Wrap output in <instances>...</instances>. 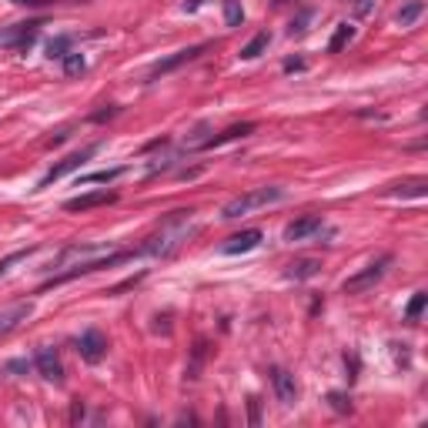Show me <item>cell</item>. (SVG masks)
I'll return each mask as SVG.
<instances>
[{
    "label": "cell",
    "mask_w": 428,
    "mask_h": 428,
    "mask_svg": "<svg viewBox=\"0 0 428 428\" xmlns=\"http://www.w3.org/2000/svg\"><path fill=\"white\" fill-rule=\"evenodd\" d=\"M194 231H198L194 211H171L168 218L154 228V234H148L144 244H137V251L148 255V258H171V255H178V248H181Z\"/></svg>",
    "instance_id": "6da1fadb"
},
{
    "label": "cell",
    "mask_w": 428,
    "mask_h": 428,
    "mask_svg": "<svg viewBox=\"0 0 428 428\" xmlns=\"http://www.w3.org/2000/svg\"><path fill=\"white\" fill-rule=\"evenodd\" d=\"M281 198H284V187H251V191H244V194H238L234 201H228V205H224L221 218L234 221V218L251 214V211H258V207L278 205Z\"/></svg>",
    "instance_id": "7a4b0ae2"
},
{
    "label": "cell",
    "mask_w": 428,
    "mask_h": 428,
    "mask_svg": "<svg viewBox=\"0 0 428 428\" xmlns=\"http://www.w3.org/2000/svg\"><path fill=\"white\" fill-rule=\"evenodd\" d=\"M391 264V255H382L378 261H372L368 268H361L358 275H352V278L345 281V295H361V291H368V288H375L378 281H382V275H385V268Z\"/></svg>",
    "instance_id": "3957f363"
},
{
    "label": "cell",
    "mask_w": 428,
    "mask_h": 428,
    "mask_svg": "<svg viewBox=\"0 0 428 428\" xmlns=\"http://www.w3.org/2000/svg\"><path fill=\"white\" fill-rule=\"evenodd\" d=\"M94 154H97V144H87V148H80V151H74V154H67V157H64L60 164H54V168H51V171H47V174H44V178H40V181H37V187H51V185H54V181H60V178H67L71 171H77V168H80V164H87V161H91Z\"/></svg>",
    "instance_id": "277c9868"
},
{
    "label": "cell",
    "mask_w": 428,
    "mask_h": 428,
    "mask_svg": "<svg viewBox=\"0 0 428 428\" xmlns=\"http://www.w3.org/2000/svg\"><path fill=\"white\" fill-rule=\"evenodd\" d=\"M44 27L40 20H31V24H10V27H0V47H14V51H27L34 40H37V31Z\"/></svg>",
    "instance_id": "5b68a950"
},
{
    "label": "cell",
    "mask_w": 428,
    "mask_h": 428,
    "mask_svg": "<svg viewBox=\"0 0 428 428\" xmlns=\"http://www.w3.org/2000/svg\"><path fill=\"white\" fill-rule=\"evenodd\" d=\"M77 354H80L87 365L104 361V354H108V335H104V332H97V328L80 332V338H77Z\"/></svg>",
    "instance_id": "8992f818"
},
{
    "label": "cell",
    "mask_w": 428,
    "mask_h": 428,
    "mask_svg": "<svg viewBox=\"0 0 428 428\" xmlns=\"http://www.w3.org/2000/svg\"><path fill=\"white\" fill-rule=\"evenodd\" d=\"M207 47H211V44H194V47H185V51H178V54H171V57H164V60H157V64L151 67L148 80H157L161 74H168V71L181 67V64H187V60H198V57L205 54Z\"/></svg>",
    "instance_id": "52a82bcc"
},
{
    "label": "cell",
    "mask_w": 428,
    "mask_h": 428,
    "mask_svg": "<svg viewBox=\"0 0 428 428\" xmlns=\"http://www.w3.org/2000/svg\"><path fill=\"white\" fill-rule=\"evenodd\" d=\"M325 231V221H321V214H305L298 221H291L284 228V241H308V238H315Z\"/></svg>",
    "instance_id": "ba28073f"
},
{
    "label": "cell",
    "mask_w": 428,
    "mask_h": 428,
    "mask_svg": "<svg viewBox=\"0 0 428 428\" xmlns=\"http://www.w3.org/2000/svg\"><path fill=\"white\" fill-rule=\"evenodd\" d=\"M34 365H37L40 378H47V382H54V385H64V365H60V358H57L54 348H37Z\"/></svg>",
    "instance_id": "9c48e42d"
},
{
    "label": "cell",
    "mask_w": 428,
    "mask_h": 428,
    "mask_svg": "<svg viewBox=\"0 0 428 428\" xmlns=\"http://www.w3.org/2000/svg\"><path fill=\"white\" fill-rule=\"evenodd\" d=\"M117 201V191H91V194H77L71 201H64V211H91V207H108Z\"/></svg>",
    "instance_id": "30bf717a"
},
{
    "label": "cell",
    "mask_w": 428,
    "mask_h": 428,
    "mask_svg": "<svg viewBox=\"0 0 428 428\" xmlns=\"http://www.w3.org/2000/svg\"><path fill=\"white\" fill-rule=\"evenodd\" d=\"M261 238H264V234H261V228H248V231H238V234H231V238L221 244V255H244V251L258 248Z\"/></svg>",
    "instance_id": "8fae6325"
},
{
    "label": "cell",
    "mask_w": 428,
    "mask_h": 428,
    "mask_svg": "<svg viewBox=\"0 0 428 428\" xmlns=\"http://www.w3.org/2000/svg\"><path fill=\"white\" fill-rule=\"evenodd\" d=\"M271 385H275V395H278L281 405H295V402H298L295 375H288L284 368H275V372H271Z\"/></svg>",
    "instance_id": "7c38bea8"
},
{
    "label": "cell",
    "mask_w": 428,
    "mask_h": 428,
    "mask_svg": "<svg viewBox=\"0 0 428 428\" xmlns=\"http://www.w3.org/2000/svg\"><path fill=\"white\" fill-rule=\"evenodd\" d=\"M31 311H34V305H31V301H17V305H10V308L0 315V338L10 335L20 321H27V318H31Z\"/></svg>",
    "instance_id": "4fadbf2b"
},
{
    "label": "cell",
    "mask_w": 428,
    "mask_h": 428,
    "mask_svg": "<svg viewBox=\"0 0 428 428\" xmlns=\"http://www.w3.org/2000/svg\"><path fill=\"white\" fill-rule=\"evenodd\" d=\"M255 130V124L248 121V124H234V128L221 130V134H214V137H207V141H201L194 151H211V148H221V144H228V141H234V137H248Z\"/></svg>",
    "instance_id": "5bb4252c"
},
{
    "label": "cell",
    "mask_w": 428,
    "mask_h": 428,
    "mask_svg": "<svg viewBox=\"0 0 428 428\" xmlns=\"http://www.w3.org/2000/svg\"><path fill=\"white\" fill-rule=\"evenodd\" d=\"M318 271H321V261H318V258H295L288 268H284V278L308 281V278H315Z\"/></svg>",
    "instance_id": "9a60e30c"
},
{
    "label": "cell",
    "mask_w": 428,
    "mask_h": 428,
    "mask_svg": "<svg viewBox=\"0 0 428 428\" xmlns=\"http://www.w3.org/2000/svg\"><path fill=\"white\" fill-rule=\"evenodd\" d=\"M388 194H395V198H425L428 194V178H405V181H398V185H391Z\"/></svg>",
    "instance_id": "2e32d148"
},
{
    "label": "cell",
    "mask_w": 428,
    "mask_h": 428,
    "mask_svg": "<svg viewBox=\"0 0 428 428\" xmlns=\"http://www.w3.org/2000/svg\"><path fill=\"white\" fill-rule=\"evenodd\" d=\"M268 44H271V34L268 31H261V34H255V37L248 40L241 47V60H255V57H261L264 51H268Z\"/></svg>",
    "instance_id": "e0dca14e"
},
{
    "label": "cell",
    "mask_w": 428,
    "mask_h": 428,
    "mask_svg": "<svg viewBox=\"0 0 428 428\" xmlns=\"http://www.w3.org/2000/svg\"><path fill=\"white\" fill-rule=\"evenodd\" d=\"M422 10H425V3H422V0H409V3H405V7L395 14V20H398L402 27H411L415 20L422 17Z\"/></svg>",
    "instance_id": "ac0fdd59"
},
{
    "label": "cell",
    "mask_w": 428,
    "mask_h": 428,
    "mask_svg": "<svg viewBox=\"0 0 428 428\" xmlns=\"http://www.w3.org/2000/svg\"><path fill=\"white\" fill-rule=\"evenodd\" d=\"M352 37H354V27H352V24H338L335 34H332V40H328V54H338V51H341V47H345V44H348Z\"/></svg>",
    "instance_id": "d6986e66"
},
{
    "label": "cell",
    "mask_w": 428,
    "mask_h": 428,
    "mask_svg": "<svg viewBox=\"0 0 428 428\" xmlns=\"http://www.w3.org/2000/svg\"><path fill=\"white\" fill-rule=\"evenodd\" d=\"M124 174V168H111V171H94V174H84L80 178V185H111Z\"/></svg>",
    "instance_id": "ffe728a7"
},
{
    "label": "cell",
    "mask_w": 428,
    "mask_h": 428,
    "mask_svg": "<svg viewBox=\"0 0 428 428\" xmlns=\"http://www.w3.org/2000/svg\"><path fill=\"white\" fill-rule=\"evenodd\" d=\"M244 10H241V0H224V24L228 27H241Z\"/></svg>",
    "instance_id": "44dd1931"
},
{
    "label": "cell",
    "mask_w": 428,
    "mask_h": 428,
    "mask_svg": "<svg viewBox=\"0 0 428 428\" xmlns=\"http://www.w3.org/2000/svg\"><path fill=\"white\" fill-rule=\"evenodd\" d=\"M425 305H428V295L425 291H415V298H411L409 308H405V321H418L422 311H425Z\"/></svg>",
    "instance_id": "7402d4cb"
},
{
    "label": "cell",
    "mask_w": 428,
    "mask_h": 428,
    "mask_svg": "<svg viewBox=\"0 0 428 428\" xmlns=\"http://www.w3.org/2000/svg\"><path fill=\"white\" fill-rule=\"evenodd\" d=\"M84 67H87V60H84V54H74V51H71V54L64 57V74H84Z\"/></svg>",
    "instance_id": "603a6c76"
},
{
    "label": "cell",
    "mask_w": 428,
    "mask_h": 428,
    "mask_svg": "<svg viewBox=\"0 0 428 428\" xmlns=\"http://www.w3.org/2000/svg\"><path fill=\"white\" fill-rule=\"evenodd\" d=\"M67 47H71V37H54L51 44H47V57H54V60H64V57L71 54Z\"/></svg>",
    "instance_id": "cb8c5ba5"
},
{
    "label": "cell",
    "mask_w": 428,
    "mask_h": 428,
    "mask_svg": "<svg viewBox=\"0 0 428 428\" xmlns=\"http://www.w3.org/2000/svg\"><path fill=\"white\" fill-rule=\"evenodd\" d=\"M31 251H34V248H24V251H14V255H7V258H0V275H3V271H7L10 264H17L20 258H27Z\"/></svg>",
    "instance_id": "d4e9b609"
},
{
    "label": "cell",
    "mask_w": 428,
    "mask_h": 428,
    "mask_svg": "<svg viewBox=\"0 0 428 428\" xmlns=\"http://www.w3.org/2000/svg\"><path fill=\"white\" fill-rule=\"evenodd\" d=\"M328 402H332V409H335V411H352V402H348L341 391H332V395H328Z\"/></svg>",
    "instance_id": "484cf974"
},
{
    "label": "cell",
    "mask_w": 428,
    "mask_h": 428,
    "mask_svg": "<svg viewBox=\"0 0 428 428\" xmlns=\"http://www.w3.org/2000/svg\"><path fill=\"white\" fill-rule=\"evenodd\" d=\"M301 67H305L301 57H288V60H284V71H301Z\"/></svg>",
    "instance_id": "4316f807"
},
{
    "label": "cell",
    "mask_w": 428,
    "mask_h": 428,
    "mask_svg": "<svg viewBox=\"0 0 428 428\" xmlns=\"http://www.w3.org/2000/svg\"><path fill=\"white\" fill-rule=\"evenodd\" d=\"M14 3H20V7H47L51 0H14Z\"/></svg>",
    "instance_id": "83f0119b"
},
{
    "label": "cell",
    "mask_w": 428,
    "mask_h": 428,
    "mask_svg": "<svg viewBox=\"0 0 428 428\" xmlns=\"http://www.w3.org/2000/svg\"><path fill=\"white\" fill-rule=\"evenodd\" d=\"M80 418H84V405L74 402V409H71V422H80Z\"/></svg>",
    "instance_id": "f1b7e54d"
},
{
    "label": "cell",
    "mask_w": 428,
    "mask_h": 428,
    "mask_svg": "<svg viewBox=\"0 0 428 428\" xmlns=\"http://www.w3.org/2000/svg\"><path fill=\"white\" fill-rule=\"evenodd\" d=\"M354 10H358V14H368V10H372V0H354Z\"/></svg>",
    "instance_id": "f546056e"
},
{
    "label": "cell",
    "mask_w": 428,
    "mask_h": 428,
    "mask_svg": "<svg viewBox=\"0 0 428 428\" xmlns=\"http://www.w3.org/2000/svg\"><path fill=\"white\" fill-rule=\"evenodd\" d=\"M248 409H251V425H258V398H251Z\"/></svg>",
    "instance_id": "4dcf8cb0"
}]
</instances>
